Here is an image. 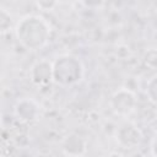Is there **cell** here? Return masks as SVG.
Here are the masks:
<instances>
[{"mask_svg": "<svg viewBox=\"0 0 157 157\" xmlns=\"http://www.w3.org/2000/svg\"><path fill=\"white\" fill-rule=\"evenodd\" d=\"M15 31L18 42L29 50H38L43 48L48 43L50 36V27L48 22L43 17L36 15L21 18Z\"/></svg>", "mask_w": 157, "mask_h": 157, "instance_id": "6da1fadb", "label": "cell"}, {"mask_svg": "<svg viewBox=\"0 0 157 157\" xmlns=\"http://www.w3.org/2000/svg\"><path fill=\"white\" fill-rule=\"evenodd\" d=\"M53 82L60 86H72L78 83L85 75V67L81 60L74 55H61L52 63Z\"/></svg>", "mask_w": 157, "mask_h": 157, "instance_id": "7a4b0ae2", "label": "cell"}, {"mask_svg": "<svg viewBox=\"0 0 157 157\" xmlns=\"http://www.w3.org/2000/svg\"><path fill=\"white\" fill-rule=\"evenodd\" d=\"M136 96L132 91L128 90V88H119L117 90L109 101L110 108L113 109V112L117 115L120 117H128L130 115L135 108H136Z\"/></svg>", "mask_w": 157, "mask_h": 157, "instance_id": "3957f363", "label": "cell"}, {"mask_svg": "<svg viewBox=\"0 0 157 157\" xmlns=\"http://www.w3.org/2000/svg\"><path fill=\"white\" fill-rule=\"evenodd\" d=\"M117 141L124 148H135L142 141V132L135 124L125 123L117 130Z\"/></svg>", "mask_w": 157, "mask_h": 157, "instance_id": "277c9868", "label": "cell"}, {"mask_svg": "<svg viewBox=\"0 0 157 157\" xmlns=\"http://www.w3.org/2000/svg\"><path fill=\"white\" fill-rule=\"evenodd\" d=\"M13 114L22 123H32L39 117V105L32 98H21L13 107Z\"/></svg>", "mask_w": 157, "mask_h": 157, "instance_id": "5b68a950", "label": "cell"}, {"mask_svg": "<svg viewBox=\"0 0 157 157\" xmlns=\"http://www.w3.org/2000/svg\"><path fill=\"white\" fill-rule=\"evenodd\" d=\"M52 66L53 64L45 59H42L33 64L31 67V80L37 86H45L50 82H53V75H52Z\"/></svg>", "mask_w": 157, "mask_h": 157, "instance_id": "8992f818", "label": "cell"}, {"mask_svg": "<svg viewBox=\"0 0 157 157\" xmlns=\"http://www.w3.org/2000/svg\"><path fill=\"white\" fill-rule=\"evenodd\" d=\"M61 150L66 156H83L87 151V144L80 135L70 134L64 139Z\"/></svg>", "mask_w": 157, "mask_h": 157, "instance_id": "52a82bcc", "label": "cell"}, {"mask_svg": "<svg viewBox=\"0 0 157 157\" xmlns=\"http://www.w3.org/2000/svg\"><path fill=\"white\" fill-rule=\"evenodd\" d=\"M146 94L148 97V101L156 105V102H157V76H152L150 78V81L147 82V86H146Z\"/></svg>", "mask_w": 157, "mask_h": 157, "instance_id": "ba28073f", "label": "cell"}, {"mask_svg": "<svg viewBox=\"0 0 157 157\" xmlns=\"http://www.w3.org/2000/svg\"><path fill=\"white\" fill-rule=\"evenodd\" d=\"M12 26V18L11 15L4 10L0 9V33H6Z\"/></svg>", "mask_w": 157, "mask_h": 157, "instance_id": "9c48e42d", "label": "cell"}, {"mask_svg": "<svg viewBox=\"0 0 157 157\" xmlns=\"http://www.w3.org/2000/svg\"><path fill=\"white\" fill-rule=\"evenodd\" d=\"M36 1H37V5L45 11H50L56 5V0H36Z\"/></svg>", "mask_w": 157, "mask_h": 157, "instance_id": "30bf717a", "label": "cell"}, {"mask_svg": "<svg viewBox=\"0 0 157 157\" xmlns=\"http://www.w3.org/2000/svg\"><path fill=\"white\" fill-rule=\"evenodd\" d=\"M82 4L87 9H101L104 4V0H82Z\"/></svg>", "mask_w": 157, "mask_h": 157, "instance_id": "8fae6325", "label": "cell"}, {"mask_svg": "<svg viewBox=\"0 0 157 157\" xmlns=\"http://www.w3.org/2000/svg\"><path fill=\"white\" fill-rule=\"evenodd\" d=\"M156 142H157V136L155 135L152 137V141H151V156L152 157H157V147H156Z\"/></svg>", "mask_w": 157, "mask_h": 157, "instance_id": "7c38bea8", "label": "cell"}]
</instances>
